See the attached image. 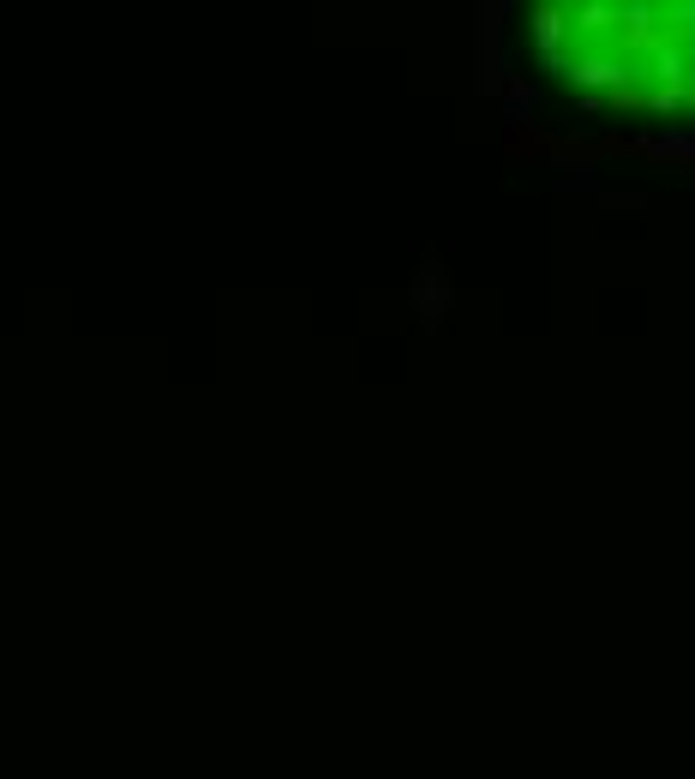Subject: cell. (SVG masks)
Listing matches in <instances>:
<instances>
[{
	"label": "cell",
	"mask_w": 695,
	"mask_h": 779,
	"mask_svg": "<svg viewBox=\"0 0 695 779\" xmlns=\"http://www.w3.org/2000/svg\"><path fill=\"white\" fill-rule=\"evenodd\" d=\"M534 36H540V48L564 42V36H570V12H552V6H540V12H534Z\"/></svg>",
	"instance_id": "obj_1"
}]
</instances>
